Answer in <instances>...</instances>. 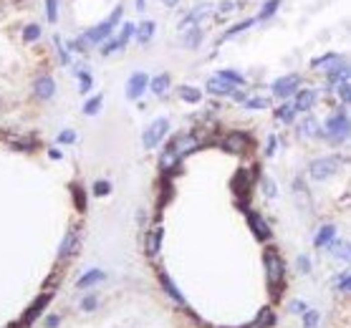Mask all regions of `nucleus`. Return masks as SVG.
<instances>
[{
    "label": "nucleus",
    "mask_w": 351,
    "mask_h": 328,
    "mask_svg": "<svg viewBox=\"0 0 351 328\" xmlns=\"http://www.w3.org/2000/svg\"><path fill=\"white\" fill-rule=\"evenodd\" d=\"M197 149V139L192 136V134H182V136H177L169 146H167V151L162 154V167L164 170H169V167H174L185 154H190V151H195Z\"/></svg>",
    "instance_id": "f257e3e1"
},
{
    "label": "nucleus",
    "mask_w": 351,
    "mask_h": 328,
    "mask_svg": "<svg viewBox=\"0 0 351 328\" xmlns=\"http://www.w3.org/2000/svg\"><path fill=\"white\" fill-rule=\"evenodd\" d=\"M263 260H265V275H268V283H270V288H273V290H278V288H280V283H283V273H286L283 260H280V255H278L273 248H270V250H265Z\"/></svg>",
    "instance_id": "f03ea898"
},
{
    "label": "nucleus",
    "mask_w": 351,
    "mask_h": 328,
    "mask_svg": "<svg viewBox=\"0 0 351 328\" xmlns=\"http://www.w3.org/2000/svg\"><path fill=\"white\" fill-rule=\"evenodd\" d=\"M121 18V8H114V13H111V18H106L101 26H96V28H91V31H86V36L81 38V41H89L86 46H91V43H101L111 31H114V26H116V21Z\"/></svg>",
    "instance_id": "7ed1b4c3"
},
{
    "label": "nucleus",
    "mask_w": 351,
    "mask_h": 328,
    "mask_svg": "<svg viewBox=\"0 0 351 328\" xmlns=\"http://www.w3.org/2000/svg\"><path fill=\"white\" fill-rule=\"evenodd\" d=\"M338 167H341V159H338V156H323V159H316V161L311 164L308 172H311L313 180H326V177H331L333 172H338Z\"/></svg>",
    "instance_id": "20e7f679"
},
{
    "label": "nucleus",
    "mask_w": 351,
    "mask_h": 328,
    "mask_svg": "<svg viewBox=\"0 0 351 328\" xmlns=\"http://www.w3.org/2000/svg\"><path fill=\"white\" fill-rule=\"evenodd\" d=\"M167 131H169V121H167V119H157V121H152L149 129L144 131V146H147V149L157 146V144L167 136Z\"/></svg>",
    "instance_id": "39448f33"
},
{
    "label": "nucleus",
    "mask_w": 351,
    "mask_h": 328,
    "mask_svg": "<svg viewBox=\"0 0 351 328\" xmlns=\"http://www.w3.org/2000/svg\"><path fill=\"white\" fill-rule=\"evenodd\" d=\"M326 134H328L331 139H336V141L346 139V134H348V119H346L343 111H338L336 116H331V119L326 121Z\"/></svg>",
    "instance_id": "423d86ee"
},
{
    "label": "nucleus",
    "mask_w": 351,
    "mask_h": 328,
    "mask_svg": "<svg viewBox=\"0 0 351 328\" xmlns=\"http://www.w3.org/2000/svg\"><path fill=\"white\" fill-rule=\"evenodd\" d=\"M298 84H301V78L296 76V73H291V76H283V78H278L275 84H273V94L278 96V99H288L296 89H298Z\"/></svg>",
    "instance_id": "0eeeda50"
},
{
    "label": "nucleus",
    "mask_w": 351,
    "mask_h": 328,
    "mask_svg": "<svg viewBox=\"0 0 351 328\" xmlns=\"http://www.w3.org/2000/svg\"><path fill=\"white\" fill-rule=\"evenodd\" d=\"M48 298H51V293H43V295H38V298L33 300V305L23 313V328H28V325H31V323H33V320L43 313V308L48 305Z\"/></svg>",
    "instance_id": "6e6552de"
},
{
    "label": "nucleus",
    "mask_w": 351,
    "mask_h": 328,
    "mask_svg": "<svg viewBox=\"0 0 351 328\" xmlns=\"http://www.w3.org/2000/svg\"><path fill=\"white\" fill-rule=\"evenodd\" d=\"M147 84H149L147 73H131V78H129V84H126V96H129V99H139L142 91L147 89Z\"/></svg>",
    "instance_id": "1a4fd4ad"
},
{
    "label": "nucleus",
    "mask_w": 351,
    "mask_h": 328,
    "mask_svg": "<svg viewBox=\"0 0 351 328\" xmlns=\"http://www.w3.org/2000/svg\"><path fill=\"white\" fill-rule=\"evenodd\" d=\"M79 242H81L79 230L71 227V230L66 232V237H63V245H61V250H58V258H68V255H74V253L79 250Z\"/></svg>",
    "instance_id": "9d476101"
},
{
    "label": "nucleus",
    "mask_w": 351,
    "mask_h": 328,
    "mask_svg": "<svg viewBox=\"0 0 351 328\" xmlns=\"http://www.w3.org/2000/svg\"><path fill=\"white\" fill-rule=\"evenodd\" d=\"M207 91H213L218 96H235V86L228 84V81H223L220 76H215V78L207 81Z\"/></svg>",
    "instance_id": "9b49d317"
},
{
    "label": "nucleus",
    "mask_w": 351,
    "mask_h": 328,
    "mask_svg": "<svg viewBox=\"0 0 351 328\" xmlns=\"http://www.w3.org/2000/svg\"><path fill=\"white\" fill-rule=\"evenodd\" d=\"M313 101H316V91H313V89H303V91H298L293 109H296V111H308V109L313 106Z\"/></svg>",
    "instance_id": "f8f14e48"
},
{
    "label": "nucleus",
    "mask_w": 351,
    "mask_h": 328,
    "mask_svg": "<svg viewBox=\"0 0 351 328\" xmlns=\"http://www.w3.org/2000/svg\"><path fill=\"white\" fill-rule=\"evenodd\" d=\"M210 11H213V6L210 3H202V6H197L190 16H185V21H182V28H192L200 18H205V16H210Z\"/></svg>",
    "instance_id": "ddd939ff"
},
{
    "label": "nucleus",
    "mask_w": 351,
    "mask_h": 328,
    "mask_svg": "<svg viewBox=\"0 0 351 328\" xmlns=\"http://www.w3.org/2000/svg\"><path fill=\"white\" fill-rule=\"evenodd\" d=\"M248 222H250V227H253L258 240H268V227H265V222H263V217L258 212H248Z\"/></svg>",
    "instance_id": "4468645a"
},
{
    "label": "nucleus",
    "mask_w": 351,
    "mask_h": 328,
    "mask_svg": "<svg viewBox=\"0 0 351 328\" xmlns=\"http://www.w3.org/2000/svg\"><path fill=\"white\" fill-rule=\"evenodd\" d=\"M53 91H56V84H53L51 76H41V78L36 81V94H38L41 99H51Z\"/></svg>",
    "instance_id": "2eb2a0df"
},
{
    "label": "nucleus",
    "mask_w": 351,
    "mask_h": 328,
    "mask_svg": "<svg viewBox=\"0 0 351 328\" xmlns=\"http://www.w3.org/2000/svg\"><path fill=\"white\" fill-rule=\"evenodd\" d=\"M159 242H162V225H154V227L149 230V235H147V253H149V255H157Z\"/></svg>",
    "instance_id": "dca6fc26"
},
{
    "label": "nucleus",
    "mask_w": 351,
    "mask_h": 328,
    "mask_svg": "<svg viewBox=\"0 0 351 328\" xmlns=\"http://www.w3.org/2000/svg\"><path fill=\"white\" fill-rule=\"evenodd\" d=\"M245 144H248V136H245V134H230V136H228V141H225V146H228L230 151H235V154H238V151H243V149H245Z\"/></svg>",
    "instance_id": "f3484780"
},
{
    "label": "nucleus",
    "mask_w": 351,
    "mask_h": 328,
    "mask_svg": "<svg viewBox=\"0 0 351 328\" xmlns=\"http://www.w3.org/2000/svg\"><path fill=\"white\" fill-rule=\"evenodd\" d=\"M333 235H336V227H333V225H323V227H321V232L316 235V245H318V248H326V245H331Z\"/></svg>",
    "instance_id": "a211bd4d"
},
{
    "label": "nucleus",
    "mask_w": 351,
    "mask_h": 328,
    "mask_svg": "<svg viewBox=\"0 0 351 328\" xmlns=\"http://www.w3.org/2000/svg\"><path fill=\"white\" fill-rule=\"evenodd\" d=\"M106 275L101 273V270H89L84 278H79V288H91L94 283H101Z\"/></svg>",
    "instance_id": "6ab92c4d"
},
{
    "label": "nucleus",
    "mask_w": 351,
    "mask_h": 328,
    "mask_svg": "<svg viewBox=\"0 0 351 328\" xmlns=\"http://www.w3.org/2000/svg\"><path fill=\"white\" fill-rule=\"evenodd\" d=\"M154 36V21H144L136 31V41L139 43H149V38Z\"/></svg>",
    "instance_id": "aec40b11"
},
{
    "label": "nucleus",
    "mask_w": 351,
    "mask_h": 328,
    "mask_svg": "<svg viewBox=\"0 0 351 328\" xmlns=\"http://www.w3.org/2000/svg\"><path fill=\"white\" fill-rule=\"evenodd\" d=\"M149 86H152V91H154L157 96H162V94L167 91V86H169V76H167V73H159V76H154V78H152V84H149Z\"/></svg>",
    "instance_id": "412c9836"
},
{
    "label": "nucleus",
    "mask_w": 351,
    "mask_h": 328,
    "mask_svg": "<svg viewBox=\"0 0 351 328\" xmlns=\"http://www.w3.org/2000/svg\"><path fill=\"white\" fill-rule=\"evenodd\" d=\"M180 96H182L185 101H190V104H197V101L202 99V91L195 89V86H182V89H180Z\"/></svg>",
    "instance_id": "4be33fe9"
},
{
    "label": "nucleus",
    "mask_w": 351,
    "mask_h": 328,
    "mask_svg": "<svg viewBox=\"0 0 351 328\" xmlns=\"http://www.w3.org/2000/svg\"><path fill=\"white\" fill-rule=\"evenodd\" d=\"M275 116L280 119V121H286V124H291L293 121V116H296V109L293 106H288V104H283L278 111H275Z\"/></svg>",
    "instance_id": "5701e85b"
},
{
    "label": "nucleus",
    "mask_w": 351,
    "mask_h": 328,
    "mask_svg": "<svg viewBox=\"0 0 351 328\" xmlns=\"http://www.w3.org/2000/svg\"><path fill=\"white\" fill-rule=\"evenodd\" d=\"M301 136H318V124L313 119H306L301 124Z\"/></svg>",
    "instance_id": "b1692460"
},
{
    "label": "nucleus",
    "mask_w": 351,
    "mask_h": 328,
    "mask_svg": "<svg viewBox=\"0 0 351 328\" xmlns=\"http://www.w3.org/2000/svg\"><path fill=\"white\" fill-rule=\"evenodd\" d=\"M131 33H134V23H124V26H121V33L116 36V41H119V46H121V48H124V46H126V41L131 38Z\"/></svg>",
    "instance_id": "393cba45"
},
{
    "label": "nucleus",
    "mask_w": 351,
    "mask_h": 328,
    "mask_svg": "<svg viewBox=\"0 0 351 328\" xmlns=\"http://www.w3.org/2000/svg\"><path fill=\"white\" fill-rule=\"evenodd\" d=\"M218 76H220L223 81H230L233 86H243V84H245V81H243V76H240V73H235V71H220Z\"/></svg>",
    "instance_id": "a878e982"
},
{
    "label": "nucleus",
    "mask_w": 351,
    "mask_h": 328,
    "mask_svg": "<svg viewBox=\"0 0 351 328\" xmlns=\"http://www.w3.org/2000/svg\"><path fill=\"white\" fill-rule=\"evenodd\" d=\"M162 285H164V290H167V293H169V295H172L174 300H177V303H182V295H180V290L172 285V280H169L167 275H162Z\"/></svg>",
    "instance_id": "bb28decb"
},
{
    "label": "nucleus",
    "mask_w": 351,
    "mask_h": 328,
    "mask_svg": "<svg viewBox=\"0 0 351 328\" xmlns=\"http://www.w3.org/2000/svg\"><path fill=\"white\" fill-rule=\"evenodd\" d=\"M202 38V33L197 31V28H190L187 31V36H185V46H190V48H197V41Z\"/></svg>",
    "instance_id": "cd10ccee"
},
{
    "label": "nucleus",
    "mask_w": 351,
    "mask_h": 328,
    "mask_svg": "<svg viewBox=\"0 0 351 328\" xmlns=\"http://www.w3.org/2000/svg\"><path fill=\"white\" fill-rule=\"evenodd\" d=\"M99 109H101V96H94V99H89V101L84 104V114H89V116L96 114Z\"/></svg>",
    "instance_id": "c85d7f7f"
},
{
    "label": "nucleus",
    "mask_w": 351,
    "mask_h": 328,
    "mask_svg": "<svg viewBox=\"0 0 351 328\" xmlns=\"http://www.w3.org/2000/svg\"><path fill=\"white\" fill-rule=\"evenodd\" d=\"M38 36H41V28L33 23V26H28L26 31H23V38H26V43H33V41H38Z\"/></svg>",
    "instance_id": "c756f323"
},
{
    "label": "nucleus",
    "mask_w": 351,
    "mask_h": 328,
    "mask_svg": "<svg viewBox=\"0 0 351 328\" xmlns=\"http://www.w3.org/2000/svg\"><path fill=\"white\" fill-rule=\"evenodd\" d=\"M268 104H270L268 99H245L243 101L245 109H268Z\"/></svg>",
    "instance_id": "7c9ffc66"
},
{
    "label": "nucleus",
    "mask_w": 351,
    "mask_h": 328,
    "mask_svg": "<svg viewBox=\"0 0 351 328\" xmlns=\"http://www.w3.org/2000/svg\"><path fill=\"white\" fill-rule=\"evenodd\" d=\"M278 3H280V0H268V3H265V6L260 8V16H258V18H270V16L275 13Z\"/></svg>",
    "instance_id": "2f4dec72"
},
{
    "label": "nucleus",
    "mask_w": 351,
    "mask_h": 328,
    "mask_svg": "<svg viewBox=\"0 0 351 328\" xmlns=\"http://www.w3.org/2000/svg\"><path fill=\"white\" fill-rule=\"evenodd\" d=\"M338 96H341V101H343V104H348V99H351V89H348V78L338 84Z\"/></svg>",
    "instance_id": "473e14b6"
},
{
    "label": "nucleus",
    "mask_w": 351,
    "mask_h": 328,
    "mask_svg": "<svg viewBox=\"0 0 351 328\" xmlns=\"http://www.w3.org/2000/svg\"><path fill=\"white\" fill-rule=\"evenodd\" d=\"M46 13H48V23H56V18H58L56 0H46Z\"/></svg>",
    "instance_id": "72a5a7b5"
},
{
    "label": "nucleus",
    "mask_w": 351,
    "mask_h": 328,
    "mask_svg": "<svg viewBox=\"0 0 351 328\" xmlns=\"http://www.w3.org/2000/svg\"><path fill=\"white\" fill-rule=\"evenodd\" d=\"M253 23H255V18H248V21H240V23H238L235 28H230V31H228V36H235V33H240V31H245V28H250Z\"/></svg>",
    "instance_id": "f704fd0d"
},
{
    "label": "nucleus",
    "mask_w": 351,
    "mask_h": 328,
    "mask_svg": "<svg viewBox=\"0 0 351 328\" xmlns=\"http://www.w3.org/2000/svg\"><path fill=\"white\" fill-rule=\"evenodd\" d=\"M109 192H111V185H109V182H104V180L96 182V187H94V195H96V197H104V195H109Z\"/></svg>",
    "instance_id": "c9c22d12"
},
{
    "label": "nucleus",
    "mask_w": 351,
    "mask_h": 328,
    "mask_svg": "<svg viewBox=\"0 0 351 328\" xmlns=\"http://www.w3.org/2000/svg\"><path fill=\"white\" fill-rule=\"evenodd\" d=\"M328 248H333V253H336L341 260H348V248H346L343 242H333V245H328Z\"/></svg>",
    "instance_id": "e433bc0d"
},
{
    "label": "nucleus",
    "mask_w": 351,
    "mask_h": 328,
    "mask_svg": "<svg viewBox=\"0 0 351 328\" xmlns=\"http://www.w3.org/2000/svg\"><path fill=\"white\" fill-rule=\"evenodd\" d=\"M303 323H306V328H316V323H318V313L316 310H306V315H303Z\"/></svg>",
    "instance_id": "4c0bfd02"
},
{
    "label": "nucleus",
    "mask_w": 351,
    "mask_h": 328,
    "mask_svg": "<svg viewBox=\"0 0 351 328\" xmlns=\"http://www.w3.org/2000/svg\"><path fill=\"white\" fill-rule=\"evenodd\" d=\"M91 73H86V71H81V94H86V91H91Z\"/></svg>",
    "instance_id": "58836bf2"
},
{
    "label": "nucleus",
    "mask_w": 351,
    "mask_h": 328,
    "mask_svg": "<svg viewBox=\"0 0 351 328\" xmlns=\"http://www.w3.org/2000/svg\"><path fill=\"white\" fill-rule=\"evenodd\" d=\"M58 141H61V144H71V141H76V131H71V129L61 131V134H58Z\"/></svg>",
    "instance_id": "ea45409f"
},
{
    "label": "nucleus",
    "mask_w": 351,
    "mask_h": 328,
    "mask_svg": "<svg viewBox=\"0 0 351 328\" xmlns=\"http://www.w3.org/2000/svg\"><path fill=\"white\" fill-rule=\"evenodd\" d=\"M263 192H265L268 197H275V195H278V190H275L273 180H263Z\"/></svg>",
    "instance_id": "a19ab883"
},
{
    "label": "nucleus",
    "mask_w": 351,
    "mask_h": 328,
    "mask_svg": "<svg viewBox=\"0 0 351 328\" xmlns=\"http://www.w3.org/2000/svg\"><path fill=\"white\" fill-rule=\"evenodd\" d=\"M351 288V275L348 273H341L338 275V290H348Z\"/></svg>",
    "instance_id": "79ce46f5"
},
{
    "label": "nucleus",
    "mask_w": 351,
    "mask_h": 328,
    "mask_svg": "<svg viewBox=\"0 0 351 328\" xmlns=\"http://www.w3.org/2000/svg\"><path fill=\"white\" fill-rule=\"evenodd\" d=\"M291 310H293V313H306L308 305H306L303 300H293V303H291Z\"/></svg>",
    "instance_id": "37998d69"
},
{
    "label": "nucleus",
    "mask_w": 351,
    "mask_h": 328,
    "mask_svg": "<svg viewBox=\"0 0 351 328\" xmlns=\"http://www.w3.org/2000/svg\"><path fill=\"white\" fill-rule=\"evenodd\" d=\"M74 197H76V207H79V210H86V202H84V197H81V190H79V187H74Z\"/></svg>",
    "instance_id": "c03bdc74"
},
{
    "label": "nucleus",
    "mask_w": 351,
    "mask_h": 328,
    "mask_svg": "<svg viewBox=\"0 0 351 328\" xmlns=\"http://www.w3.org/2000/svg\"><path fill=\"white\" fill-rule=\"evenodd\" d=\"M96 303H99L96 298H86V300L81 303V308H84V310H94V308H96Z\"/></svg>",
    "instance_id": "a18cd8bd"
},
{
    "label": "nucleus",
    "mask_w": 351,
    "mask_h": 328,
    "mask_svg": "<svg viewBox=\"0 0 351 328\" xmlns=\"http://www.w3.org/2000/svg\"><path fill=\"white\" fill-rule=\"evenodd\" d=\"M273 151H275V136L268 139V156H273Z\"/></svg>",
    "instance_id": "49530a36"
},
{
    "label": "nucleus",
    "mask_w": 351,
    "mask_h": 328,
    "mask_svg": "<svg viewBox=\"0 0 351 328\" xmlns=\"http://www.w3.org/2000/svg\"><path fill=\"white\" fill-rule=\"evenodd\" d=\"M46 325H48V328H56V325H58V315H48Z\"/></svg>",
    "instance_id": "de8ad7c7"
},
{
    "label": "nucleus",
    "mask_w": 351,
    "mask_h": 328,
    "mask_svg": "<svg viewBox=\"0 0 351 328\" xmlns=\"http://www.w3.org/2000/svg\"><path fill=\"white\" fill-rule=\"evenodd\" d=\"M233 8H235V6H233V3H225V6H220V13H230V11H233Z\"/></svg>",
    "instance_id": "09e8293b"
},
{
    "label": "nucleus",
    "mask_w": 351,
    "mask_h": 328,
    "mask_svg": "<svg viewBox=\"0 0 351 328\" xmlns=\"http://www.w3.org/2000/svg\"><path fill=\"white\" fill-rule=\"evenodd\" d=\"M164 3H167V6L172 8V6H177V0H164Z\"/></svg>",
    "instance_id": "8fccbe9b"
},
{
    "label": "nucleus",
    "mask_w": 351,
    "mask_h": 328,
    "mask_svg": "<svg viewBox=\"0 0 351 328\" xmlns=\"http://www.w3.org/2000/svg\"><path fill=\"white\" fill-rule=\"evenodd\" d=\"M136 8H139V11L144 8V0H136Z\"/></svg>",
    "instance_id": "3c124183"
}]
</instances>
